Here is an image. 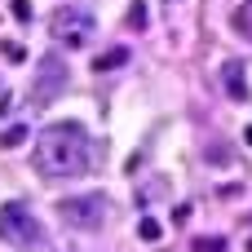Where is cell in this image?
I'll return each mask as SVG.
<instances>
[{"instance_id": "obj_1", "label": "cell", "mask_w": 252, "mask_h": 252, "mask_svg": "<svg viewBox=\"0 0 252 252\" xmlns=\"http://www.w3.org/2000/svg\"><path fill=\"white\" fill-rule=\"evenodd\" d=\"M35 168L53 182L62 177H80L93 168V142L75 120H58L35 137Z\"/></svg>"}, {"instance_id": "obj_2", "label": "cell", "mask_w": 252, "mask_h": 252, "mask_svg": "<svg viewBox=\"0 0 252 252\" xmlns=\"http://www.w3.org/2000/svg\"><path fill=\"white\" fill-rule=\"evenodd\" d=\"M93 31H97V18L89 9H80V4H58L49 13V35L58 44H66V49H84L93 40Z\"/></svg>"}, {"instance_id": "obj_3", "label": "cell", "mask_w": 252, "mask_h": 252, "mask_svg": "<svg viewBox=\"0 0 252 252\" xmlns=\"http://www.w3.org/2000/svg\"><path fill=\"white\" fill-rule=\"evenodd\" d=\"M0 239L13 248H35L40 244V221L31 217L27 204H0Z\"/></svg>"}, {"instance_id": "obj_4", "label": "cell", "mask_w": 252, "mask_h": 252, "mask_svg": "<svg viewBox=\"0 0 252 252\" xmlns=\"http://www.w3.org/2000/svg\"><path fill=\"white\" fill-rule=\"evenodd\" d=\"M58 213H62V221L66 226H75V230H97L102 221H106V195H75V199H62L58 204Z\"/></svg>"}, {"instance_id": "obj_5", "label": "cell", "mask_w": 252, "mask_h": 252, "mask_svg": "<svg viewBox=\"0 0 252 252\" xmlns=\"http://www.w3.org/2000/svg\"><path fill=\"white\" fill-rule=\"evenodd\" d=\"M66 89V66H62V58H44L40 62V75H35V89H31V102H53L58 93Z\"/></svg>"}, {"instance_id": "obj_6", "label": "cell", "mask_w": 252, "mask_h": 252, "mask_svg": "<svg viewBox=\"0 0 252 252\" xmlns=\"http://www.w3.org/2000/svg\"><path fill=\"white\" fill-rule=\"evenodd\" d=\"M221 84H226V93H230L235 102L248 97V84H244V66H239V62H226V66H221Z\"/></svg>"}, {"instance_id": "obj_7", "label": "cell", "mask_w": 252, "mask_h": 252, "mask_svg": "<svg viewBox=\"0 0 252 252\" xmlns=\"http://www.w3.org/2000/svg\"><path fill=\"white\" fill-rule=\"evenodd\" d=\"M124 62H128V49L120 44V49H106V53L93 62V71H115V66H124Z\"/></svg>"}, {"instance_id": "obj_8", "label": "cell", "mask_w": 252, "mask_h": 252, "mask_svg": "<svg viewBox=\"0 0 252 252\" xmlns=\"http://www.w3.org/2000/svg\"><path fill=\"white\" fill-rule=\"evenodd\" d=\"M18 142H27V124H9V128L0 133V146H4V151L18 146Z\"/></svg>"}, {"instance_id": "obj_9", "label": "cell", "mask_w": 252, "mask_h": 252, "mask_svg": "<svg viewBox=\"0 0 252 252\" xmlns=\"http://www.w3.org/2000/svg\"><path fill=\"white\" fill-rule=\"evenodd\" d=\"M137 235H142V239H146V244H155V239H159V235H164V226H159V221H155V217H142V221H137Z\"/></svg>"}, {"instance_id": "obj_10", "label": "cell", "mask_w": 252, "mask_h": 252, "mask_svg": "<svg viewBox=\"0 0 252 252\" xmlns=\"http://www.w3.org/2000/svg\"><path fill=\"white\" fill-rule=\"evenodd\" d=\"M190 252H226V239H217V235H204V239H195Z\"/></svg>"}, {"instance_id": "obj_11", "label": "cell", "mask_w": 252, "mask_h": 252, "mask_svg": "<svg viewBox=\"0 0 252 252\" xmlns=\"http://www.w3.org/2000/svg\"><path fill=\"white\" fill-rule=\"evenodd\" d=\"M235 22H239V31L252 40V0H244V4H239V18H235Z\"/></svg>"}, {"instance_id": "obj_12", "label": "cell", "mask_w": 252, "mask_h": 252, "mask_svg": "<svg viewBox=\"0 0 252 252\" xmlns=\"http://www.w3.org/2000/svg\"><path fill=\"white\" fill-rule=\"evenodd\" d=\"M128 22H133V27H146V4H142V0L128 9Z\"/></svg>"}, {"instance_id": "obj_13", "label": "cell", "mask_w": 252, "mask_h": 252, "mask_svg": "<svg viewBox=\"0 0 252 252\" xmlns=\"http://www.w3.org/2000/svg\"><path fill=\"white\" fill-rule=\"evenodd\" d=\"M0 49H4V58H9V62H22V44H9V40H4Z\"/></svg>"}, {"instance_id": "obj_14", "label": "cell", "mask_w": 252, "mask_h": 252, "mask_svg": "<svg viewBox=\"0 0 252 252\" xmlns=\"http://www.w3.org/2000/svg\"><path fill=\"white\" fill-rule=\"evenodd\" d=\"M13 13H18L22 22H27V18H31V4H27V0H13Z\"/></svg>"}, {"instance_id": "obj_15", "label": "cell", "mask_w": 252, "mask_h": 252, "mask_svg": "<svg viewBox=\"0 0 252 252\" xmlns=\"http://www.w3.org/2000/svg\"><path fill=\"white\" fill-rule=\"evenodd\" d=\"M244 142H248V146H252V124H248V128H244Z\"/></svg>"}, {"instance_id": "obj_16", "label": "cell", "mask_w": 252, "mask_h": 252, "mask_svg": "<svg viewBox=\"0 0 252 252\" xmlns=\"http://www.w3.org/2000/svg\"><path fill=\"white\" fill-rule=\"evenodd\" d=\"M248 252H252V239H248Z\"/></svg>"}, {"instance_id": "obj_17", "label": "cell", "mask_w": 252, "mask_h": 252, "mask_svg": "<svg viewBox=\"0 0 252 252\" xmlns=\"http://www.w3.org/2000/svg\"><path fill=\"white\" fill-rule=\"evenodd\" d=\"M168 4H177V0H168Z\"/></svg>"}]
</instances>
